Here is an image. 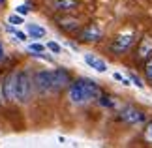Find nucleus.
Listing matches in <instances>:
<instances>
[{
	"label": "nucleus",
	"mask_w": 152,
	"mask_h": 148,
	"mask_svg": "<svg viewBox=\"0 0 152 148\" xmlns=\"http://www.w3.org/2000/svg\"><path fill=\"white\" fill-rule=\"evenodd\" d=\"M72 75L66 69L56 68V69H42L34 73V88L39 94H56L62 92L64 88L69 86Z\"/></svg>",
	"instance_id": "obj_1"
},
{
	"label": "nucleus",
	"mask_w": 152,
	"mask_h": 148,
	"mask_svg": "<svg viewBox=\"0 0 152 148\" xmlns=\"http://www.w3.org/2000/svg\"><path fill=\"white\" fill-rule=\"evenodd\" d=\"M102 88L92 79H77L72 81L68 86V99L73 105H86L94 99H100Z\"/></svg>",
	"instance_id": "obj_2"
},
{
	"label": "nucleus",
	"mask_w": 152,
	"mask_h": 148,
	"mask_svg": "<svg viewBox=\"0 0 152 148\" xmlns=\"http://www.w3.org/2000/svg\"><path fill=\"white\" fill-rule=\"evenodd\" d=\"M32 94H34V77L28 71H19L15 101L17 103H28L32 99Z\"/></svg>",
	"instance_id": "obj_3"
},
{
	"label": "nucleus",
	"mask_w": 152,
	"mask_h": 148,
	"mask_svg": "<svg viewBox=\"0 0 152 148\" xmlns=\"http://www.w3.org/2000/svg\"><path fill=\"white\" fill-rule=\"evenodd\" d=\"M118 116L128 126H137L139 128V126H145V124H147V114H145L141 109L133 107V105H122L120 111H118Z\"/></svg>",
	"instance_id": "obj_4"
},
{
	"label": "nucleus",
	"mask_w": 152,
	"mask_h": 148,
	"mask_svg": "<svg viewBox=\"0 0 152 148\" xmlns=\"http://www.w3.org/2000/svg\"><path fill=\"white\" fill-rule=\"evenodd\" d=\"M17 77H19V71H11V73H8V75L2 79V82H0L4 101H15V94H17Z\"/></svg>",
	"instance_id": "obj_5"
},
{
	"label": "nucleus",
	"mask_w": 152,
	"mask_h": 148,
	"mask_svg": "<svg viewBox=\"0 0 152 148\" xmlns=\"http://www.w3.org/2000/svg\"><path fill=\"white\" fill-rule=\"evenodd\" d=\"M133 43H135V34L128 32V34H118L113 43H111V51L115 52V55H124V52H128L133 47Z\"/></svg>",
	"instance_id": "obj_6"
},
{
	"label": "nucleus",
	"mask_w": 152,
	"mask_h": 148,
	"mask_svg": "<svg viewBox=\"0 0 152 148\" xmlns=\"http://www.w3.org/2000/svg\"><path fill=\"white\" fill-rule=\"evenodd\" d=\"M102 38H103V32L98 25H88L79 32V41H83V43H96Z\"/></svg>",
	"instance_id": "obj_7"
},
{
	"label": "nucleus",
	"mask_w": 152,
	"mask_h": 148,
	"mask_svg": "<svg viewBox=\"0 0 152 148\" xmlns=\"http://www.w3.org/2000/svg\"><path fill=\"white\" fill-rule=\"evenodd\" d=\"M56 25L60 26L64 32H69V34H73V32H77V30H79L81 23H79V19H75V17H69V15H66V17H58V19H56Z\"/></svg>",
	"instance_id": "obj_8"
},
{
	"label": "nucleus",
	"mask_w": 152,
	"mask_h": 148,
	"mask_svg": "<svg viewBox=\"0 0 152 148\" xmlns=\"http://www.w3.org/2000/svg\"><path fill=\"white\" fill-rule=\"evenodd\" d=\"M79 8L77 0H53L51 2V9L55 11H62V13H69Z\"/></svg>",
	"instance_id": "obj_9"
},
{
	"label": "nucleus",
	"mask_w": 152,
	"mask_h": 148,
	"mask_svg": "<svg viewBox=\"0 0 152 148\" xmlns=\"http://www.w3.org/2000/svg\"><path fill=\"white\" fill-rule=\"evenodd\" d=\"M137 58L139 60H148V58L152 56V38H143L141 39V43H139V47H137Z\"/></svg>",
	"instance_id": "obj_10"
},
{
	"label": "nucleus",
	"mask_w": 152,
	"mask_h": 148,
	"mask_svg": "<svg viewBox=\"0 0 152 148\" xmlns=\"http://www.w3.org/2000/svg\"><path fill=\"white\" fill-rule=\"evenodd\" d=\"M85 62L88 64L92 69H96V71H100V73H105V71H107V64H105V60H102V58L96 56V55L86 52V55H85Z\"/></svg>",
	"instance_id": "obj_11"
},
{
	"label": "nucleus",
	"mask_w": 152,
	"mask_h": 148,
	"mask_svg": "<svg viewBox=\"0 0 152 148\" xmlns=\"http://www.w3.org/2000/svg\"><path fill=\"white\" fill-rule=\"evenodd\" d=\"M26 32H28V36H30V38H36V39L45 36V28L39 26V25H34V23H30V25L26 26Z\"/></svg>",
	"instance_id": "obj_12"
},
{
	"label": "nucleus",
	"mask_w": 152,
	"mask_h": 148,
	"mask_svg": "<svg viewBox=\"0 0 152 148\" xmlns=\"http://www.w3.org/2000/svg\"><path fill=\"white\" fill-rule=\"evenodd\" d=\"M6 30H8V32H11V34H13V36H15L17 39H19V41H26V39H28V36H26V34H23V32H19V30H15V28H13V25H10V23L6 25Z\"/></svg>",
	"instance_id": "obj_13"
},
{
	"label": "nucleus",
	"mask_w": 152,
	"mask_h": 148,
	"mask_svg": "<svg viewBox=\"0 0 152 148\" xmlns=\"http://www.w3.org/2000/svg\"><path fill=\"white\" fill-rule=\"evenodd\" d=\"M45 49H47V45H42V43H30L28 45V51H30L32 55H42Z\"/></svg>",
	"instance_id": "obj_14"
},
{
	"label": "nucleus",
	"mask_w": 152,
	"mask_h": 148,
	"mask_svg": "<svg viewBox=\"0 0 152 148\" xmlns=\"http://www.w3.org/2000/svg\"><path fill=\"white\" fill-rule=\"evenodd\" d=\"M143 137H145V141H147V143L152 146V122H147V124H145Z\"/></svg>",
	"instance_id": "obj_15"
},
{
	"label": "nucleus",
	"mask_w": 152,
	"mask_h": 148,
	"mask_svg": "<svg viewBox=\"0 0 152 148\" xmlns=\"http://www.w3.org/2000/svg\"><path fill=\"white\" fill-rule=\"evenodd\" d=\"M113 79H115V81H118V82H122L124 86H130V85H132L130 77H124V75L118 73V71H115V73H113Z\"/></svg>",
	"instance_id": "obj_16"
},
{
	"label": "nucleus",
	"mask_w": 152,
	"mask_h": 148,
	"mask_svg": "<svg viewBox=\"0 0 152 148\" xmlns=\"http://www.w3.org/2000/svg\"><path fill=\"white\" fill-rule=\"evenodd\" d=\"M8 23L10 25H13V26H19V25H23V17H21V13H13V15H10L8 17Z\"/></svg>",
	"instance_id": "obj_17"
},
{
	"label": "nucleus",
	"mask_w": 152,
	"mask_h": 148,
	"mask_svg": "<svg viewBox=\"0 0 152 148\" xmlns=\"http://www.w3.org/2000/svg\"><path fill=\"white\" fill-rule=\"evenodd\" d=\"M47 49L51 52H55V55H60V52H62V47L58 45L56 41H47Z\"/></svg>",
	"instance_id": "obj_18"
},
{
	"label": "nucleus",
	"mask_w": 152,
	"mask_h": 148,
	"mask_svg": "<svg viewBox=\"0 0 152 148\" xmlns=\"http://www.w3.org/2000/svg\"><path fill=\"white\" fill-rule=\"evenodd\" d=\"M128 77H130L132 85H135L137 88H143V86H145V82H143L141 79H139V75H135V73H130V75H128Z\"/></svg>",
	"instance_id": "obj_19"
},
{
	"label": "nucleus",
	"mask_w": 152,
	"mask_h": 148,
	"mask_svg": "<svg viewBox=\"0 0 152 148\" xmlns=\"http://www.w3.org/2000/svg\"><path fill=\"white\" fill-rule=\"evenodd\" d=\"M145 75H147L148 81H152V58H148L147 64H145Z\"/></svg>",
	"instance_id": "obj_20"
},
{
	"label": "nucleus",
	"mask_w": 152,
	"mask_h": 148,
	"mask_svg": "<svg viewBox=\"0 0 152 148\" xmlns=\"http://www.w3.org/2000/svg\"><path fill=\"white\" fill-rule=\"evenodd\" d=\"M17 13L26 15V13H28V8H26V6H17Z\"/></svg>",
	"instance_id": "obj_21"
},
{
	"label": "nucleus",
	"mask_w": 152,
	"mask_h": 148,
	"mask_svg": "<svg viewBox=\"0 0 152 148\" xmlns=\"http://www.w3.org/2000/svg\"><path fill=\"white\" fill-rule=\"evenodd\" d=\"M4 58V49H2V43H0V60Z\"/></svg>",
	"instance_id": "obj_22"
},
{
	"label": "nucleus",
	"mask_w": 152,
	"mask_h": 148,
	"mask_svg": "<svg viewBox=\"0 0 152 148\" xmlns=\"http://www.w3.org/2000/svg\"><path fill=\"white\" fill-rule=\"evenodd\" d=\"M4 101V96H2V88H0V103Z\"/></svg>",
	"instance_id": "obj_23"
}]
</instances>
